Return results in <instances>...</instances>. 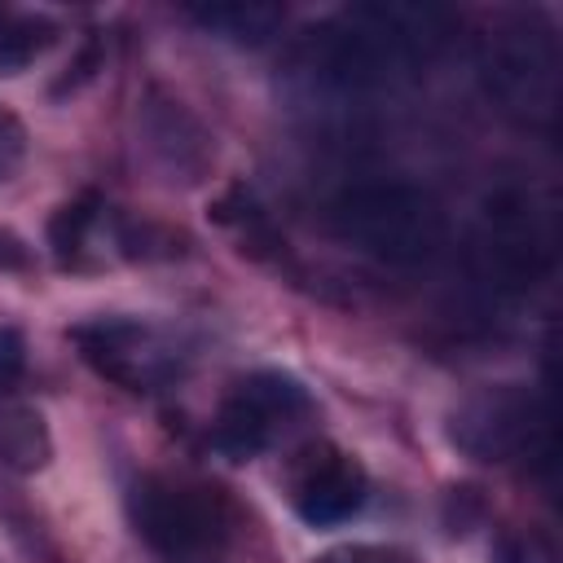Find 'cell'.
I'll use <instances>...</instances> for the list:
<instances>
[{"instance_id":"6da1fadb","label":"cell","mask_w":563,"mask_h":563,"mask_svg":"<svg viewBox=\"0 0 563 563\" xmlns=\"http://www.w3.org/2000/svg\"><path fill=\"white\" fill-rule=\"evenodd\" d=\"M453 31V18L435 4H405V0H378V4H352L325 26L312 31V57L321 75L365 88L387 84L413 66H427Z\"/></svg>"},{"instance_id":"7a4b0ae2","label":"cell","mask_w":563,"mask_h":563,"mask_svg":"<svg viewBox=\"0 0 563 563\" xmlns=\"http://www.w3.org/2000/svg\"><path fill=\"white\" fill-rule=\"evenodd\" d=\"M334 233L352 242L361 255L378 264H422L444 242V211L440 202L409 185V180H369L352 185L334 202Z\"/></svg>"},{"instance_id":"3957f363","label":"cell","mask_w":563,"mask_h":563,"mask_svg":"<svg viewBox=\"0 0 563 563\" xmlns=\"http://www.w3.org/2000/svg\"><path fill=\"white\" fill-rule=\"evenodd\" d=\"M128 519L136 537L172 563L216 559L233 528L220 488L180 475H141L128 488Z\"/></svg>"},{"instance_id":"277c9868","label":"cell","mask_w":563,"mask_h":563,"mask_svg":"<svg viewBox=\"0 0 563 563\" xmlns=\"http://www.w3.org/2000/svg\"><path fill=\"white\" fill-rule=\"evenodd\" d=\"M479 75L501 110L523 119L550 114L559 92V53L550 31L532 18H510L493 26L479 44Z\"/></svg>"},{"instance_id":"5b68a950","label":"cell","mask_w":563,"mask_h":563,"mask_svg":"<svg viewBox=\"0 0 563 563\" xmlns=\"http://www.w3.org/2000/svg\"><path fill=\"white\" fill-rule=\"evenodd\" d=\"M312 413V400L299 378L282 369H255L229 387L220 400V413L211 422V444L229 462H251L268 444H277L286 431H295Z\"/></svg>"},{"instance_id":"8992f818","label":"cell","mask_w":563,"mask_h":563,"mask_svg":"<svg viewBox=\"0 0 563 563\" xmlns=\"http://www.w3.org/2000/svg\"><path fill=\"white\" fill-rule=\"evenodd\" d=\"M79 356L123 391H158L180 374V347L150 321L92 317L70 330Z\"/></svg>"},{"instance_id":"52a82bcc","label":"cell","mask_w":563,"mask_h":563,"mask_svg":"<svg viewBox=\"0 0 563 563\" xmlns=\"http://www.w3.org/2000/svg\"><path fill=\"white\" fill-rule=\"evenodd\" d=\"M541 400L519 383L479 387L449 413V440L475 462H515L537 449Z\"/></svg>"},{"instance_id":"ba28073f","label":"cell","mask_w":563,"mask_h":563,"mask_svg":"<svg viewBox=\"0 0 563 563\" xmlns=\"http://www.w3.org/2000/svg\"><path fill=\"white\" fill-rule=\"evenodd\" d=\"M286 488H290V506L303 523L330 528V523L352 519L365 506L369 479L352 453H343L330 440H317L295 453V462L286 471Z\"/></svg>"},{"instance_id":"9c48e42d","label":"cell","mask_w":563,"mask_h":563,"mask_svg":"<svg viewBox=\"0 0 563 563\" xmlns=\"http://www.w3.org/2000/svg\"><path fill=\"white\" fill-rule=\"evenodd\" d=\"M484 264L501 286H528L541 264V229L523 194H501L484 211Z\"/></svg>"},{"instance_id":"30bf717a","label":"cell","mask_w":563,"mask_h":563,"mask_svg":"<svg viewBox=\"0 0 563 563\" xmlns=\"http://www.w3.org/2000/svg\"><path fill=\"white\" fill-rule=\"evenodd\" d=\"M145 145L167 172H180V180H198L211 163V141L198 128V119L185 114L180 101L150 97L145 101Z\"/></svg>"},{"instance_id":"8fae6325","label":"cell","mask_w":563,"mask_h":563,"mask_svg":"<svg viewBox=\"0 0 563 563\" xmlns=\"http://www.w3.org/2000/svg\"><path fill=\"white\" fill-rule=\"evenodd\" d=\"M189 22H198L207 35L229 40V44H246L260 48L273 35H282L286 26V9L282 4H264V0H211V4H189L185 9Z\"/></svg>"},{"instance_id":"7c38bea8","label":"cell","mask_w":563,"mask_h":563,"mask_svg":"<svg viewBox=\"0 0 563 563\" xmlns=\"http://www.w3.org/2000/svg\"><path fill=\"white\" fill-rule=\"evenodd\" d=\"M48 457H53V440H48V427H44L40 409L0 396V466L18 471V475H31Z\"/></svg>"},{"instance_id":"4fadbf2b","label":"cell","mask_w":563,"mask_h":563,"mask_svg":"<svg viewBox=\"0 0 563 563\" xmlns=\"http://www.w3.org/2000/svg\"><path fill=\"white\" fill-rule=\"evenodd\" d=\"M106 224V207L97 194H84L66 207H57V216L48 220V246L62 264H79V255L88 251V242L97 238V229Z\"/></svg>"},{"instance_id":"5bb4252c","label":"cell","mask_w":563,"mask_h":563,"mask_svg":"<svg viewBox=\"0 0 563 563\" xmlns=\"http://www.w3.org/2000/svg\"><path fill=\"white\" fill-rule=\"evenodd\" d=\"M57 40V26L48 18L22 13V18H0V75L26 70L35 57H44Z\"/></svg>"},{"instance_id":"9a60e30c","label":"cell","mask_w":563,"mask_h":563,"mask_svg":"<svg viewBox=\"0 0 563 563\" xmlns=\"http://www.w3.org/2000/svg\"><path fill=\"white\" fill-rule=\"evenodd\" d=\"M26 158V128L0 106V180H9Z\"/></svg>"},{"instance_id":"2e32d148","label":"cell","mask_w":563,"mask_h":563,"mask_svg":"<svg viewBox=\"0 0 563 563\" xmlns=\"http://www.w3.org/2000/svg\"><path fill=\"white\" fill-rule=\"evenodd\" d=\"M22 369H26V343H22V330L0 325V396L13 391V383L22 378Z\"/></svg>"},{"instance_id":"e0dca14e","label":"cell","mask_w":563,"mask_h":563,"mask_svg":"<svg viewBox=\"0 0 563 563\" xmlns=\"http://www.w3.org/2000/svg\"><path fill=\"white\" fill-rule=\"evenodd\" d=\"M317 563H413L405 550H396V545H334V550H325Z\"/></svg>"},{"instance_id":"ac0fdd59","label":"cell","mask_w":563,"mask_h":563,"mask_svg":"<svg viewBox=\"0 0 563 563\" xmlns=\"http://www.w3.org/2000/svg\"><path fill=\"white\" fill-rule=\"evenodd\" d=\"M501 563H554V550L541 537H506L501 541Z\"/></svg>"}]
</instances>
